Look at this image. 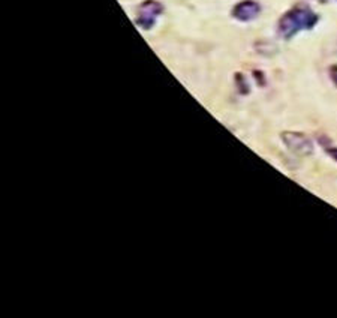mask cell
<instances>
[{
  "label": "cell",
  "instance_id": "obj_4",
  "mask_svg": "<svg viewBox=\"0 0 337 318\" xmlns=\"http://www.w3.org/2000/svg\"><path fill=\"white\" fill-rule=\"evenodd\" d=\"M260 11H261V8H260V5H258L256 2H253V0H244V2H240V3L234 8L232 15H234L237 20H240V21H250V20H253V18L258 17Z\"/></svg>",
  "mask_w": 337,
  "mask_h": 318
},
{
  "label": "cell",
  "instance_id": "obj_5",
  "mask_svg": "<svg viewBox=\"0 0 337 318\" xmlns=\"http://www.w3.org/2000/svg\"><path fill=\"white\" fill-rule=\"evenodd\" d=\"M319 141H321V144L324 146L325 152H327V153H328V155H330V156H331L334 161H337V147L330 146V141H328V140H327V144H325V141H322V140H319Z\"/></svg>",
  "mask_w": 337,
  "mask_h": 318
},
{
  "label": "cell",
  "instance_id": "obj_2",
  "mask_svg": "<svg viewBox=\"0 0 337 318\" xmlns=\"http://www.w3.org/2000/svg\"><path fill=\"white\" fill-rule=\"evenodd\" d=\"M282 141L288 147L291 152L300 155V156H307L313 152L312 141L300 132H282Z\"/></svg>",
  "mask_w": 337,
  "mask_h": 318
},
{
  "label": "cell",
  "instance_id": "obj_1",
  "mask_svg": "<svg viewBox=\"0 0 337 318\" xmlns=\"http://www.w3.org/2000/svg\"><path fill=\"white\" fill-rule=\"evenodd\" d=\"M318 23V15L307 6H295L279 21V33L289 39L300 30H309Z\"/></svg>",
  "mask_w": 337,
  "mask_h": 318
},
{
  "label": "cell",
  "instance_id": "obj_3",
  "mask_svg": "<svg viewBox=\"0 0 337 318\" xmlns=\"http://www.w3.org/2000/svg\"><path fill=\"white\" fill-rule=\"evenodd\" d=\"M162 14V5L156 0H145L138 8L137 25L143 29H151L156 23V18Z\"/></svg>",
  "mask_w": 337,
  "mask_h": 318
},
{
  "label": "cell",
  "instance_id": "obj_6",
  "mask_svg": "<svg viewBox=\"0 0 337 318\" xmlns=\"http://www.w3.org/2000/svg\"><path fill=\"white\" fill-rule=\"evenodd\" d=\"M330 78H331V81L334 83V86L337 87V65H333L330 68Z\"/></svg>",
  "mask_w": 337,
  "mask_h": 318
}]
</instances>
